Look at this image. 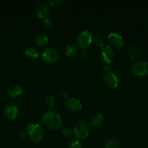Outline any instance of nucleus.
<instances>
[{
    "label": "nucleus",
    "instance_id": "obj_1",
    "mask_svg": "<svg viewBox=\"0 0 148 148\" xmlns=\"http://www.w3.org/2000/svg\"><path fill=\"white\" fill-rule=\"evenodd\" d=\"M43 123L48 129L52 130H57L62 126L61 116L57 111L54 110L48 111L44 114Z\"/></svg>",
    "mask_w": 148,
    "mask_h": 148
},
{
    "label": "nucleus",
    "instance_id": "obj_2",
    "mask_svg": "<svg viewBox=\"0 0 148 148\" xmlns=\"http://www.w3.org/2000/svg\"><path fill=\"white\" fill-rule=\"evenodd\" d=\"M26 132L29 138L35 143L40 142L44 137V130L41 126L39 124H30L27 127Z\"/></svg>",
    "mask_w": 148,
    "mask_h": 148
},
{
    "label": "nucleus",
    "instance_id": "obj_3",
    "mask_svg": "<svg viewBox=\"0 0 148 148\" xmlns=\"http://www.w3.org/2000/svg\"><path fill=\"white\" fill-rule=\"evenodd\" d=\"M93 40V36L91 32L84 30L78 35L76 38L77 45L83 50H86Z\"/></svg>",
    "mask_w": 148,
    "mask_h": 148
},
{
    "label": "nucleus",
    "instance_id": "obj_4",
    "mask_svg": "<svg viewBox=\"0 0 148 148\" xmlns=\"http://www.w3.org/2000/svg\"><path fill=\"white\" fill-rule=\"evenodd\" d=\"M74 133L78 139H85L88 137L90 133V127L85 121H78L74 127Z\"/></svg>",
    "mask_w": 148,
    "mask_h": 148
},
{
    "label": "nucleus",
    "instance_id": "obj_5",
    "mask_svg": "<svg viewBox=\"0 0 148 148\" xmlns=\"http://www.w3.org/2000/svg\"><path fill=\"white\" fill-rule=\"evenodd\" d=\"M41 57L42 60L46 63H55L59 59V53L53 48L48 47L42 51Z\"/></svg>",
    "mask_w": 148,
    "mask_h": 148
},
{
    "label": "nucleus",
    "instance_id": "obj_6",
    "mask_svg": "<svg viewBox=\"0 0 148 148\" xmlns=\"http://www.w3.org/2000/svg\"><path fill=\"white\" fill-rule=\"evenodd\" d=\"M131 71L135 76H146L148 75V62L145 61L135 62L131 66Z\"/></svg>",
    "mask_w": 148,
    "mask_h": 148
},
{
    "label": "nucleus",
    "instance_id": "obj_7",
    "mask_svg": "<svg viewBox=\"0 0 148 148\" xmlns=\"http://www.w3.org/2000/svg\"><path fill=\"white\" fill-rule=\"evenodd\" d=\"M107 40H108L110 46L115 48L122 47L124 43L123 37L119 33H115V32H112V33H109L108 36H107Z\"/></svg>",
    "mask_w": 148,
    "mask_h": 148
},
{
    "label": "nucleus",
    "instance_id": "obj_8",
    "mask_svg": "<svg viewBox=\"0 0 148 148\" xmlns=\"http://www.w3.org/2000/svg\"><path fill=\"white\" fill-rule=\"evenodd\" d=\"M101 55L102 57L103 60L104 62L107 64H110L115 58V53L114 51L112 46H104L101 49Z\"/></svg>",
    "mask_w": 148,
    "mask_h": 148
},
{
    "label": "nucleus",
    "instance_id": "obj_9",
    "mask_svg": "<svg viewBox=\"0 0 148 148\" xmlns=\"http://www.w3.org/2000/svg\"><path fill=\"white\" fill-rule=\"evenodd\" d=\"M104 82L106 85L110 88L115 89L119 85V79L117 77V75L113 72L108 71L105 73L104 77Z\"/></svg>",
    "mask_w": 148,
    "mask_h": 148
},
{
    "label": "nucleus",
    "instance_id": "obj_10",
    "mask_svg": "<svg viewBox=\"0 0 148 148\" xmlns=\"http://www.w3.org/2000/svg\"><path fill=\"white\" fill-rule=\"evenodd\" d=\"M65 106L69 111L73 112H78L82 109V103L81 101L73 98H68L65 103Z\"/></svg>",
    "mask_w": 148,
    "mask_h": 148
},
{
    "label": "nucleus",
    "instance_id": "obj_11",
    "mask_svg": "<svg viewBox=\"0 0 148 148\" xmlns=\"http://www.w3.org/2000/svg\"><path fill=\"white\" fill-rule=\"evenodd\" d=\"M18 114V109L16 106L13 104H8L4 109V115L7 119L14 120Z\"/></svg>",
    "mask_w": 148,
    "mask_h": 148
},
{
    "label": "nucleus",
    "instance_id": "obj_12",
    "mask_svg": "<svg viewBox=\"0 0 148 148\" xmlns=\"http://www.w3.org/2000/svg\"><path fill=\"white\" fill-rule=\"evenodd\" d=\"M49 12V5L46 3H41L36 7V14L39 18L45 19Z\"/></svg>",
    "mask_w": 148,
    "mask_h": 148
},
{
    "label": "nucleus",
    "instance_id": "obj_13",
    "mask_svg": "<svg viewBox=\"0 0 148 148\" xmlns=\"http://www.w3.org/2000/svg\"><path fill=\"white\" fill-rule=\"evenodd\" d=\"M34 43L38 47H43L48 43V38L44 33H39L36 35L34 38Z\"/></svg>",
    "mask_w": 148,
    "mask_h": 148
},
{
    "label": "nucleus",
    "instance_id": "obj_14",
    "mask_svg": "<svg viewBox=\"0 0 148 148\" xmlns=\"http://www.w3.org/2000/svg\"><path fill=\"white\" fill-rule=\"evenodd\" d=\"M90 125L92 127H99L103 122V116L101 114H96L90 119Z\"/></svg>",
    "mask_w": 148,
    "mask_h": 148
},
{
    "label": "nucleus",
    "instance_id": "obj_15",
    "mask_svg": "<svg viewBox=\"0 0 148 148\" xmlns=\"http://www.w3.org/2000/svg\"><path fill=\"white\" fill-rule=\"evenodd\" d=\"M78 51V48L76 45L75 44H71L68 45L66 46V48L65 49V56H68V57H71V56H74V55L76 54Z\"/></svg>",
    "mask_w": 148,
    "mask_h": 148
},
{
    "label": "nucleus",
    "instance_id": "obj_16",
    "mask_svg": "<svg viewBox=\"0 0 148 148\" xmlns=\"http://www.w3.org/2000/svg\"><path fill=\"white\" fill-rule=\"evenodd\" d=\"M23 91V88L20 85H15V86H12L9 89L8 94L10 96L15 98V97H17L20 95V94H22Z\"/></svg>",
    "mask_w": 148,
    "mask_h": 148
},
{
    "label": "nucleus",
    "instance_id": "obj_17",
    "mask_svg": "<svg viewBox=\"0 0 148 148\" xmlns=\"http://www.w3.org/2000/svg\"><path fill=\"white\" fill-rule=\"evenodd\" d=\"M25 54L29 57L30 59H36L39 57V52L36 49L33 47L28 48L26 51H25Z\"/></svg>",
    "mask_w": 148,
    "mask_h": 148
},
{
    "label": "nucleus",
    "instance_id": "obj_18",
    "mask_svg": "<svg viewBox=\"0 0 148 148\" xmlns=\"http://www.w3.org/2000/svg\"><path fill=\"white\" fill-rule=\"evenodd\" d=\"M139 49L136 46H131L128 50V56H129L131 60H134L137 57L138 55H139Z\"/></svg>",
    "mask_w": 148,
    "mask_h": 148
},
{
    "label": "nucleus",
    "instance_id": "obj_19",
    "mask_svg": "<svg viewBox=\"0 0 148 148\" xmlns=\"http://www.w3.org/2000/svg\"><path fill=\"white\" fill-rule=\"evenodd\" d=\"M119 142L115 138H111L107 140L105 143L106 148H118Z\"/></svg>",
    "mask_w": 148,
    "mask_h": 148
},
{
    "label": "nucleus",
    "instance_id": "obj_20",
    "mask_svg": "<svg viewBox=\"0 0 148 148\" xmlns=\"http://www.w3.org/2000/svg\"><path fill=\"white\" fill-rule=\"evenodd\" d=\"M45 103L47 106L53 107L55 104V98L53 95H49L45 98Z\"/></svg>",
    "mask_w": 148,
    "mask_h": 148
},
{
    "label": "nucleus",
    "instance_id": "obj_21",
    "mask_svg": "<svg viewBox=\"0 0 148 148\" xmlns=\"http://www.w3.org/2000/svg\"><path fill=\"white\" fill-rule=\"evenodd\" d=\"M82 145H81V143L77 139L75 140H72L69 143L68 145V148H81Z\"/></svg>",
    "mask_w": 148,
    "mask_h": 148
},
{
    "label": "nucleus",
    "instance_id": "obj_22",
    "mask_svg": "<svg viewBox=\"0 0 148 148\" xmlns=\"http://www.w3.org/2000/svg\"><path fill=\"white\" fill-rule=\"evenodd\" d=\"M93 40H94V43H95L97 46H100V47L102 48L104 45V39L100 36H95L93 38Z\"/></svg>",
    "mask_w": 148,
    "mask_h": 148
},
{
    "label": "nucleus",
    "instance_id": "obj_23",
    "mask_svg": "<svg viewBox=\"0 0 148 148\" xmlns=\"http://www.w3.org/2000/svg\"><path fill=\"white\" fill-rule=\"evenodd\" d=\"M65 2V0H49V5L53 7H58L62 6Z\"/></svg>",
    "mask_w": 148,
    "mask_h": 148
},
{
    "label": "nucleus",
    "instance_id": "obj_24",
    "mask_svg": "<svg viewBox=\"0 0 148 148\" xmlns=\"http://www.w3.org/2000/svg\"><path fill=\"white\" fill-rule=\"evenodd\" d=\"M43 23H44V25L46 27H50L54 25L55 21H54L53 18H52V17H46L45 19H44Z\"/></svg>",
    "mask_w": 148,
    "mask_h": 148
},
{
    "label": "nucleus",
    "instance_id": "obj_25",
    "mask_svg": "<svg viewBox=\"0 0 148 148\" xmlns=\"http://www.w3.org/2000/svg\"><path fill=\"white\" fill-rule=\"evenodd\" d=\"M62 135L66 137H70L73 135V130L69 127H65L62 131Z\"/></svg>",
    "mask_w": 148,
    "mask_h": 148
},
{
    "label": "nucleus",
    "instance_id": "obj_26",
    "mask_svg": "<svg viewBox=\"0 0 148 148\" xmlns=\"http://www.w3.org/2000/svg\"><path fill=\"white\" fill-rule=\"evenodd\" d=\"M89 58V53L87 51L86 49V50H83V51L81 52V59H82V60L86 61Z\"/></svg>",
    "mask_w": 148,
    "mask_h": 148
},
{
    "label": "nucleus",
    "instance_id": "obj_27",
    "mask_svg": "<svg viewBox=\"0 0 148 148\" xmlns=\"http://www.w3.org/2000/svg\"><path fill=\"white\" fill-rule=\"evenodd\" d=\"M59 95L62 99H66L68 98V92L65 90H61L59 92Z\"/></svg>",
    "mask_w": 148,
    "mask_h": 148
}]
</instances>
